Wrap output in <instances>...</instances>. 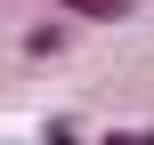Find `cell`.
I'll return each mask as SVG.
<instances>
[{"label": "cell", "mask_w": 154, "mask_h": 145, "mask_svg": "<svg viewBox=\"0 0 154 145\" xmlns=\"http://www.w3.org/2000/svg\"><path fill=\"white\" fill-rule=\"evenodd\" d=\"M65 16H97V24H114V16H130V0H57Z\"/></svg>", "instance_id": "1"}]
</instances>
